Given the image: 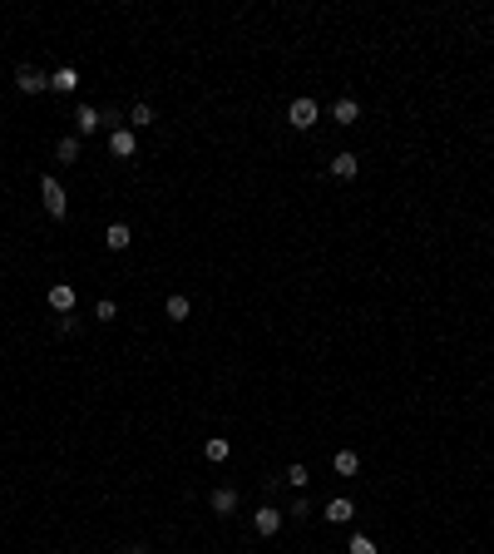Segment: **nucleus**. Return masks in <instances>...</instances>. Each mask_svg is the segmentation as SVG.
<instances>
[{
    "label": "nucleus",
    "instance_id": "nucleus-1",
    "mask_svg": "<svg viewBox=\"0 0 494 554\" xmlns=\"http://www.w3.org/2000/svg\"><path fill=\"white\" fill-rule=\"evenodd\" d=\"M40 198H45V213H50L55 223H60L65 213H70V198H65V183H60V179H50V174L40 179Z\"/></svg>",
    "mask_w": 494,
    "mask_h": 554
},
{
    "label": "nucleus",
    "instance_id": "nucleus-2",
    "mask_svg": "<svg viewBox=\"0 0 494 554\" xmlns=\"http://www.w3.org/2000/svg\"><path fill=\"white\" fill-rule=\"evenodd\" d=\"M15 90H20V95H45V90H50V75H40L35 65H20V70H15Z\"/></svg>",
    "mask_w": 494,
    "mask_h": 554
},
{
    "label": "nucleus",
    "instance_id": "nucleus-3",
    "mask_svg": "<svg viewBox=\"0 0 494 554\" xmlns=\"http://www.w3.org/2000/svg\"><path fill=\"white\" fill-rule=\"evenodd\" d=\"M316 119H321L316 100H306V95H301V100H292V110H287V124H292V129H311Z\"/></svg>",
    "mask_w": 494,
    "mask_h": 554
},
{
    "label": "nucleus",
    "instance_id": "nucleus-4",
    "mask_svg": "<svg viewBox=\"0 0 494 554\" xmlns=\"http://www.w3.org/2000/svg\"><path fill=\"white\" fill-rule=\"evenodd\" d=\"M109 154H114V159H134V154H139L134 129H114V134H109Z\"/></svg>",
    "mask_w": 494,
    "mask_h": 554
},
{
    "label": "nucleus",
    "instance_id": "nucleus-5",
    "mask_svg": "<svg viewBox=\"0 0 494 554\" xmlns=\"http://www.w3.org/2000/svg\"><path fill=\"white\" fill-rule=\"evenodd\" d=\"M252 530H257L262 540H272V535L282 530V510H272V505H262V510L252 515Z\"/></svg>",
    "mask_w": 494,
    "mask_h": 554
},
{
    "label": "nucleus",
    "instance_id": "nucleus-6",
    "mask_svg": "<svg viewBox=\"0 0 494 554\" xmlns=\"http://www.w3.org/2000/svg\"><path fill=\"white\" fill-rule=\"evenodd\" d=\"M99 124H104V114L90 110V105H80V110H75V139H90Z\"/></svg>",
    "mask_w": 494,
    "mask_h": 554
},
{
    "label": "nucleus",
    "instance_id": "nucleus-7",
    "mask_svg": "<svg viewBox=\"0 0 494 554\" xmlns=\"http://www.w3.org/2000/svg\"><path fill=\"white\" fill-rule=\"evenodd\" d=\"M331 119H336V124H341V129H346V124H356V119H361V105H356V100H351V95H341V100H336V105H331Z\"/></svg>",
    "mask_w": 494,
    "mask_h": 554
},
{
    "label": "nucleus",
    "instance_id": "nucleus-8",
    "mask_svg": "<svg viewBox=\"0 0 494 554\" xmlns=\"http://www.w3.org/2000/svg\"><path fill=\"white\" fill-rule=\"evenodd\" d=\"M50 90H55V95H75V90H80V70H70V65L55 70V75H50Z\"/></svg>",
    "mask_w": 494,
    "mask_h": 554
},
{
    "label": "nucleus",
    "instance_id": "nucleus-9",
    "mask_svg": "<svg viewBox=\"0 0 494 554\" xmlns=\"http://www.w3.org/2000/svg\"><path fill=\"white\" fill-rule=\"evenodd\" d=\"M50 307L70 317V312H75V287H70V282H55V287H50Z\"/></svg>",
    "mask_w": 494,
    "mask_h": 554
},
{
    "label": "nucleus",
    "instance_id": "nucleus-10",
    "mask_svg": "<svg viewBox=\"0 0 494 554\" xmlns=\"http://www.w3.org/2000/svg\"><path fill=\"white\" fill-rule=\"evenodd\" d=\"M208 505H213V515H232V510H237V490H232V485H218Z\"/></svg>",
    "mask_w": 494,
    "mask_h": 554
},
{
    "label": "nucleus",
    "instance_id": "nucleus-11",
    "mask_svg": "<svg viewBox=\"0 0 494 554\" xmlns=\"http://www.w3.org/2000/svg\"><path fill=\"white\" fill-rule=\"evenodd\" d=\"M80 149H85V144H80L75 134H65V139L55 144V159H60V164H80Z\"/></svg>",
    "mask_w": 494,
    "mask_h": 554
},
{
    "label": "nucleus",
    "instance_id": "nucleus-12",
    "mask_svg": "<svg viewBox=\"0 0 494 554\" xmlns=\"http://www.w3.org/2000/svg\"><path fill=\"white\" fill-rule=\"evenodd\" d=\"M356 169H361V164H356V154H336V159H331V179H341V183H346V179H356Z\"/></svg>",
    "mask_w": 494,
    "mask_h": 554
},
{
    "label": "nucleus",
    "instance_id": "nucleus-13",
    "mask_svg": "<svg viewBox=\"0 0 494 554\" xmlns=\"http://www.w3.org/2000/svg\"><path fill=\"white\" fill-rule=\"evenodd\" d=\"M104 243H109V252H124V247H129V223H109Z\"/></svg>",
    "mask_w": 494,
    "mask_h": 554
},
{
    "label": "nucleus",
    "instance_id": "nucleus-14",
    "mask_svg": "<svg viewBox=\"0 0 494 554\" xmlns=\"http://www.w3.org/2000/svg\"><path fill=\"white\" fill-rule=\"evenodd\" d=\"M163 312H168V322H188V312H193V302H188V297H183V292H173V297H168V307H163Z\"/></svg>",
    "mask_w": 494,
    "mask_h": 554
},
{
    "label": "nucleus",
    "instance_id": "nucleus-15",
    "mask_svg": "<svg viewBox=\"0 0 494 554\" xmlns=\"http://www.w3.org/2000/svg\"><path fill=\"white\" fill-rule=\"evenodd\" d=\"M356 470H361V455H356V450H341V455H336V475H356Z\"/></svg>",
    "mask_w": 494,
    "mask_h": 554
},
{
    "label": "nucleus",
    "instance_id": "nucleus-16",
    "mask_svg": "<svg viewBox=\"0 0 494 554\" xmlns=\"http://www.w3.org/2000/svg\"><path fill=\"white\" fill-rule=\"evenodd\" d=\"M326 520H331V525H346V520H351V500H331V505H326Z\"/></svg>",
    "mask_w": 494,
    "mask_h": 554
},
{
    "label": "nucleus",
    "instance_id": "nucleus-17",
    "mask_svg": "<svg viewBox=\"0 0 494 554\" xmlns=\"http://www.w3.org/2000/svg\"><path fill=\"white\" fill-rule=\"evenodd\" d=\"M203 450H208V460H213V465H222V460H227V441H222V436H208Z\"/></svg>",
    "mask_w": 494,
    "mask_h": 554
},
{
    "label": "nucleus",
    "instance_id": "nucleus-18",
    "mask_svg": "<svg viewBox=\"0 0 494 554\" xmlns=\"http://www.w3.org/2000/svg\"><path fill=\"white\" fill-rule=\"evenodd\" d=\"M149 124H154V110H149V105H134V110H129V129H149Z\"/></svg>",
    "mask_w": 494,
    "mask_h": 554
},
{
    "label": "nucleus",
    "instance_id": "nucleus-19",
    "mask_svg": "<svg viewBox=\"0 0 494 554\" xmlns=\"http://www.w3.org/2000/svg\"><path fill=\"white\" fill-rule=\"evenodd\" d=\"M114 317H119V307H114L109 297H104V302H95V322H114Z\"/></svg>",
    "mask_w": 494,
    "mask_h": 554
},
{
    "label": "nucleus",
    "instance_id": "nucleus-20",
    "mask_svg": "<svg viewBox=\"0 0 494 554\" xmlns=\"http://www.w3.org/2000/svg\"><path fill=\"white\" fill-rule=\"evenodd\" d=\"M306 480H311V475H306V465H287V485H296V490H301Z\"/></svg>",
    "mask_w": 494,
    "mask_h": 554
},
{
    "label": "nucleus",
    "instance_id": "nucleus-21",
    "mask_svg": "<svg viewBox=\"0 0 494 554\" xmlns=\"http://www.w3.org/2000/svg\"><path fill=\"white\" fill-rule=\"evenodd\" d=\"M351 554H376V545H371L366 535H356V540H351Z\"/></svg>",
    "mask_w": 494,
    "mask_h": 554
}]
</instances>
